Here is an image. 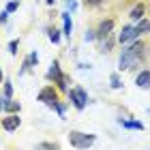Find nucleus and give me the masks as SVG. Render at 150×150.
I'll list each match as a JSON object with an SVG mask.
<instances>
[{"label": "nucleus", "instance_id": "obj_1", "mask_svg": "<svg viewBox=\"0 0 150 150\" xmlns=\"http://www.w3.org/2000/svg\"><path fill=\"white\" fill-rule=\"evenodd\" d=\"M146 50H148V45H146L142 39L133 41V43L120 54L118 69H120V71H129V69H133L135 64H139L142 60H144V56H146Z\"/></svg>", "mask_w": 150, "mask_h": 150}, {"label": "nucleus", "instance_id": "obj_2", "mask_svg": "<svg viewBox=\"0 0 150 150\" xmlns=\"http://www.w3.org/2000/svg\"><path fill=\"white\" fill-rule=\"evenodd\" d=\"M69 101L75 105V110H84V107L88 105V94H86V90L84 88H79V86H75V88H71L69 90Z\"/></svg>", "mask_w": 150, "mask_h": 150}, {"label": "nucleus", "instance_id": "obj_3", "mask_svg": "<svg viewBox=\"0 0 150 150\" xmlns=\"http://www.w3.org/2000/svg\"><path fill=\"white\" fill-rule=\"evenodd\" d=\"M94 139H97L94 135H86L81 131H71L69 133V142H71V146H75V148H88V146H92Z\"/></svg>", "mask_w": 150, "mask_h": 150}, {"label": "nucleus", "instance_id": "obj_4", "mask_svg": "<svg viewBox=\"0 0 150 150\" xmlns=\"http://www.w3.org/2000/svg\"><path fill=\"white\" fill-rule=\"evenodd\" d=\"M37 101H41V103H45V105L56 103V101H58V92L54 90V86H45L43 90L37 94Z\"/></svg>", "mask_w": 150, "mask_h": 150}, {"label": "nucleus", "instance_id": "obj_5", "mask_svg": "<svg viewBox=\"0 0 150 150\" xmlns=\"http://www.w3.org/2000/svg\"><path fill=\"white\" fill-rule=\"evenodd\" d=\"M112 30H114V19H103L97 28V39L105 41L107 37H112Z\"/></svg>", "mask_w": 150, "mask_h": 150}, {"label": "nucleus", "instance_id": "obj_6", "mask_svg": "<svg viewBox=\"0 0 150 150\" xmlns=\"http://www.w3.org/2000/svg\"><path fill=\"white\" fill-rule=\"evenodd\" d=\"M19 122H22V118H19L17 114H9L6 118H2V129L4 131H15L19 127Z\"/></svg>", "mask_w": 150, "mask_h": 150}, {"label": "nucleus", "instance_id": "obj_7", "mask_svg": "<svg viewBox=\"0 0 150 150\" xmlns=\"http://www.w3.org/2000/svg\"><path fill=\"white\" fill-rule=\"evenodd\" d=\"M37 62H39V54H37V52H30L28 56H26V60H24L22 69H19V75H24L26 71H30L32 67H37Z\"/></svg>", "mask_w": 150, "mask_h": 150}, {"label": "nucleus", "instance_id": "obj_8", "mask_svg": "<svg viewBox=\"0 0 150 150\" xmlns=\"http://www.w3.org/2000/svg\"><path fill=\"white\" fill-rule=\"evenodd\" d=\"M62 71H60V64H58V60H54L52 67H50V71H47V79H54V84H58L60 79H62Z\"/></svg>", "mask_w": 150, "mask_h": 150}, {"label": "nucleus", "instance_id": "obj_9", "mask_svg": "<svg viewBox=\"0 0 150 150\" xmlns=\"http://www.w3.org/2000/svg\"><path fill=\"white\" fill-rule=\"evenodd\" d=\"M135 84H137V88H150V71L144 69V71H139V75L135 77Z\"/></svg>", "mask_w": 150, "mask_h": 150}, {"label": "nucleus", "instance_id": "obj_10", "mask_svg": "<svg viewBox=\"0 0 150 150\" xmlns=\"http://www.w3.org/2000/svg\"><path fill=\"white\" fill-rule=\"evenodd\" d=\"M131 39H137V35H135V26H125L122 32L118 35V41H120V43H127V41H131Z\"/></svg>", "mask_w": 150, "mask_h": 150}, {"label": "nucleus", "instance_id": "obj_11", "mask_svg": "<svg viewBox=\"0 0 150 150\" xmlns=\"http://www.w3.org/2000/svg\"><path fill=\"white\" fill-rule=\"evenodd\" d=\"M62 32L67 37H71V32H73V22H71V13L69 11L62 13Z\"/></svg>", "mask_w": 150, "mask_h": 150}, {"label": "nucleus", "instance_id": "obj_12", "mask_svg": "<svg viewBox=\"0 0 150 150\" xmlns=\"http://www.w3.org/2000/svg\"><path fill=\"white\" fill-rule=\"evenodd\" d=\"M19 110H22V105H19L17 101L4 97V112H6V114H19Z\"/></svg>", "mask_w": 150, "mask_h": 150}, {"label": "nucleus", "instance_id": "obj_13", "mask_svg": "<svg viewBox=\"0 0 150 150\" xmlns=\"http://www.w3.org/2000/svg\"><path fill=\"white\" fill-rule=\"evenodd\" d=\"M148 28H150V22L142 17L139 22H137V26H135V35H137V37H139V35H144V32H148Z\"/></svg>", "mask_w": 150, "mask_h": 150}, {"label": "nucleus", "instance_id": "obj_14", "mask_svg": "<svg viewBox=\"0 0 150 150\" xmlns=\"http://www.w3.org/2000/svg\"><path fill=\"white\" fill-rule=\"evenodd\" d=\"M144 11H146V6H144V4H137V6H133V11H131V19L139 22V19L144 17Z\"/></svg>", "mask_w": 150, "mask_h": 150}, {"label": "nucleus", "instance_id": "obj_15", "mask_svg": "<svg viewBox=\"0 0 150 150\" xmlns=\"http://www.w3.org/2000/svg\"><path fill=\"white\" fill-rule=\"evenodd\" d=\"M47 37H50V41H52L54 45H58V43H60V30L52 28V26H50V28H47Z\"/></svg>", "mask_w": 150, "mask_h": 150}, {"label": "nucleus", "instance_id": "obj_16", "mask_svg": "<svg viewBox=\"0 0 150 150\" xmlns=\"http://www.w3.org/2000/svg\"><path fill=\"white\" fill-rule=\"evenodd\" d=\"M120 125L127 127V129H139V131L144 129V125H142V122H137V120H122V118H120Z\"/></svg>", "mask_w": 150, "mask_h": 150}, {"label": "nucleus", "instance_id": "obj_17", "mask_svg": "<svg viewBox=\"0 0 150 150\" xmlns=\"http://www.w3.org/2000/svg\"><path fill=\"white\" fill-rule=\"evenodd\" d=\"M2 86H4V97H6V99H11V97H13V86H11V81H9V79H4V84H2Z\"/></svg>", "mask_w": 150, "mask_h": 150}, {"label": "nucleus", "instance_id": "obj_18", "mask_svg": "<svg viewBox=\"0 0 150 150\" xmlns=\"http://www.w3.org/2000/svg\"><path fill=\"white\" fill-rule=\"evenodd\" d=\"M110 81H112V88H114V90H118V88H122V81H120V77H118V75H112V77H110Z\"/></svg>", "mask_w": 150, "mask_h": 150}, {"label": "nucleus", "instance_id": "obj_19", "mask_svg": "<svg viewBox=\"0 0 150 150\" xmlns=\"http://www.w3.org/2000/svg\"><path fill=\"white\" fill-rule=\"evenodd\" d=\"M17 9H19V0H11V2L6 4V11L9 13H15Z\"/></svg>", "mask_w": 150, "mask_h": 150}, {"label": "nucleus", "instance_id": "obj_20", "mask_svg": "<svg viewBox=\"0 0 150 150\" xmlns=\"http://www.w3.org/2000/svg\"><path fill=\"white\" fill-rule=\"evenodd\" d=\"M17 47H19V41H17V39H13L11 43H9V52L13 54V56H15V54H17Z\"/></svg>", "mask_w": 150, "mask_h": 150}, {"label": "nucleus", "instance_id": "obj_21", "mask_svg": "<svg viewBox=\"0 0 150 150\" xmlns=\"http://www.w3.org/2000/svg\"><path fill=\"white\" fill-rule=\"evenodd\" d=\"M94 39H97V30H86L84 41H88V43H90V41H94Z\"/></svg>", "mask_w": 150, "mask_h": 150}, {"label": "nucleus", "instance_id": "obj_22", "mask_svg": "<svg viewBox=\"0 0 150 150\" xmlns=\"http://www.w3.org/2000/svg\"><path fill=\"white\" fill-rule=\"evenodd\" d=\"M6 19H9V11H6V9H4L2 13H0V24H2V26H4V24H6Z\"/></svg>", "mask_w": 150, "mask_h": 150}, {"label": "nucleus", "instance_id": "obj_23", "mask_svg": "<svg viewBox=\"0 0 150 150\" xmlns=\"http://www.w3.org/2000/svg\"><path fill=\"white\" fill-rule=\"evenodd\" d=\"M39 148H58V144L56 142H54V144L52 142H43V144H39Z\"/></svg>", "mask_w": 150, "mask_h": 150}, {"label": "nucleus", "instance_id": "obj_24", "mask_svg": "<svg viewBox=\"0 0 150 150\" xmlns=\"http://www.w3.org/2000/svg\"><path fill=\"white\" fill-rule=\"evenodd\" d=\"M67 9L75 11V9H77V2H75V0H67Z\"/></svg>", "mask_w": 150, "mask_h": 150}, {"label": "nucleus", "instance_id": "obj_25", "mask_svg": "<svg viewBox=\"0 0 150 150\" xmlns=\"http://www.w3.org/2000/svg\"><path fill=\"white\" fill-rule=\"evenodd\" d=\"M86 2V6H97V4H101L103 0H84Z\"/></svg>", "mask_w": 150, "mask_h": 150}, {"label": "nucleus", "instance_id": "obj_26", "mask_svg": "<svg viewBox=\"0 0 150 150\" xmlns=\"http://www.w3.org/2000/svg\"><path fill=\"white\" fill-rule=\"evenodd\" d=\"M4 110V97H0V112Z\"/></svg>", "mask_w": 150, "mask_h": 150}, {"label": "nucleus", "instance_id": "obj_27", "mask_svg": "<svg viewBox=\"0 0 150 150\" xmlns=\"http://www.w3.org/2000/svg\"><path fill=\"white\" fill-rule=\"evenodd\" d=\"M45 2H47V4H50V6H54V4H56V2H58V0H45Z\"/></svg>", "mask_w": 150, "mask_h": 150}, {"label": "nucleus", "instance_id": "obj_28", "mask_svg": "<svg viewBox=\"0 0 150 150\" xmlns=\"http://www.w3.org/2000/svg\"><path fill=\"white\" fill-rule=\"evenodd\" d=\"M0 84H2V69H0Z\"/></svg>", "mask_w": 150, "mask_h": 150}, {"label": "nucleus", "instance_id": "obj_29", "mask_svg": "<svg viewBox=\"0 0 150 150\" xmlns=\"http://www.w3.org/2000/svg\"><path fill=\"white\" fill-rule=\"evenodd\" d=\"M148 32H150V28H148Z\"/></svg>", "mask_w": 150, "mask_h": 150}, {"label": "nucleus", "instance_id": "obj_30", "mask_svg": "<svg viewBox=\"0 0 150 150\" xmlns=\"http://www.w3.org/2000/svg\"><path fill=\"white\" fill-rule=\"evenodd\" d=\"M148 114H150V110H148Z\"/></svg>", "mask_w": 150, "mask_h": 150}]
</instances>
